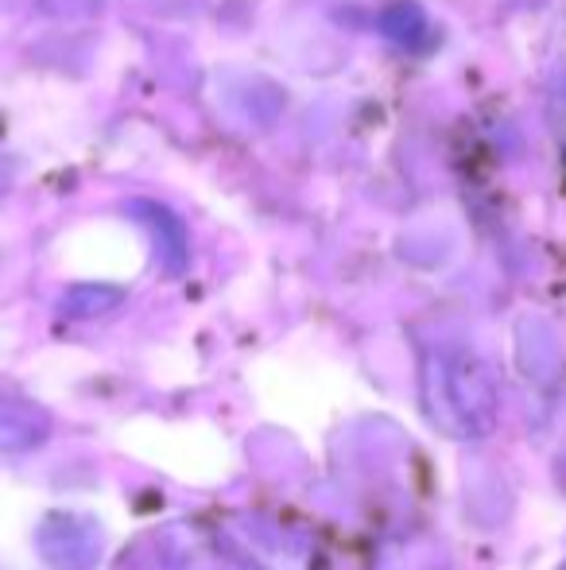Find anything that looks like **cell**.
Instances as JSON below:
<instances>
[{"label": "cell", "mask_w": 566, "mask_h": 570, "mask_svg": "<svg viewBox=\"0 0 566 570\" xmlns=\"http://www.w3.org/2000/svg\"><path fill=\"white\" fill-rule=\"evenodd\" d=\"M424 400L430 420L461 439L489 435L497 423V392L489 368L461 345L435 350L424 365Z\"/></svg>", "instance_id": "cell-1"}, {"label": "cell", "mask_w": 566, "mask_h": 570, "mask_svg": "<svg viewBox=\"0 0 566 570\" xmlns=\"http://www.w3.org/2000/svg\"><path fill=\"white\" fill-rule=\"evenodd\" d=\"M39 540H43L47 559L62 570H86L98 559V532H93V524H86V520L59 517L43 528Z\"/></svg>", "instance_id": "cell-2"}, {"label": "cell", "mask_w": 566, "mask_h": 570, "mask_svg": "<svg viewBox=\"0 0 566 570\" xmlns=\"http://www.w3.org/2000/svg\"><path fill=\"white\" fill-rule=\"evenodd\" d=\"M132 210L143 218V226L156 233V245L167 272H179L187 264V233H182V222H175V214L163 210L159 203H132Z\"/></svg>", "instance_id": "cell-3"}, {"label": "cell", "mask_w": 566, "mask_h": 570, "mask_svg": "<svg viewBox=\"0 0 566 570\" xmlns=\"http://www.w3.org/2000/svg\"><path fill=\"white\" fill-rule=\"evenodd\" d=\"M380 31L393 39L396 47H408V51H419V47L430 43V20L419 4L404 0V4H393L388 12H380Z\"/></svg>", "instance_id": "cell-4"}, {"label": "cell", "mask_w": 566, "mask_h": 570, "mask_svg": "<svg viewBox=\"0 0 566 570\" xmlns=\"http://www.w3.org/2000/svg\"><path fill=\"white\" fill-rule=\"evenodd\" d=\"M121 303V292H113V287H75L67 299V311H75V315H93V311H109Z\"/></svg>", "instance_id": "cell-5"}]
</instances>
